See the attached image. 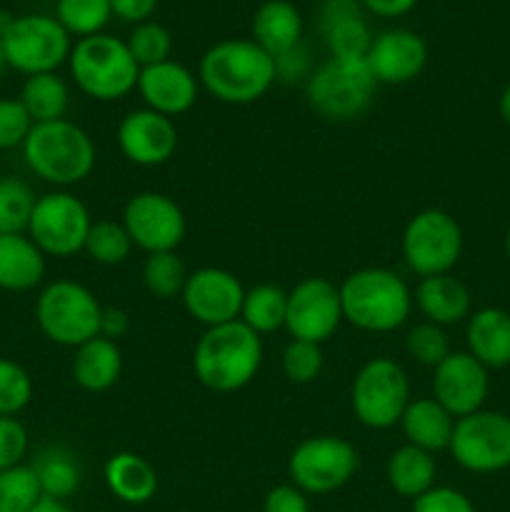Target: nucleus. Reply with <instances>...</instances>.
Segmentation results:
<instances>
[{
  "label": "nucleus",
  "instance_id": "f3484780",
  "mask_svg": "<svg viewBox=\"0 0 510 512\" xmlns=\"http://www.w3.org/2000/svg\"><path fill=\"white\" fill-rule=\"evenodd\" d=\"M490 370L480 365L468 350H453L438 368H433V398L455 420L485 408L490 393Z\"/></svg>",
  "mask_w": 510,
  "mask_h": 512
},
{
  "label": "nucleus",
  "instance_id": "20e7f679",
  "mask_svg": "<svg viewBox=\"0 0 510 512\" xmlns=\"http://www.w3.org/2000/svg\"><path fill=\"white\" fill-rule=\"evenodd\" d=\"M20 150L30 173L60 190L83 183L95 168L93 138L68 118L33 125Z\"/></svg>",
  "mask_w": 510,
  "mask_h": 512
},
{
  "label": "nucleus",
  "instance_id": "4be33fe9",
  "mask_svg": "<svg viewBox=\"0 0 510 512\" xmlns=\"http://www.w3.org/2000/svg\"><path fill=\"white\" fill-rule=\"evenodd\" d=\"M468 353L488 370L510 365V313L503 308H480L470 313L465 325Z\"/></svg>",
  "mask_w": 510,
  "mask_h": 512
},
{
  "label": "nucleus",
  "instance_id": "f704fd0d",
  "mask_svg": "<svg viewBox=\"0 0 510 512\" xmlns=\"http://www.w3.org/2000/svg\"><path fill=\"white\" fill-rule=\"evenodd\" d=\"M188 275V268H185V263L175 250H170V253H153L145 258L143 283L148 293L155 295V298L170 300L183 293Z\"/></svg>",
  "mask_w": 510,
  "mask_h": 512
},
{
  "label": "nucleus",
  "instance_id": "ddd939ff",
  "mask_svg": "<svg viewBox=\"0 0 510 512\" xmlns=\"http://www.w3.org/2000/svg\"><path fill=\"white\" fill-rule=\"evenodd\" d=\"M450 455L468 473L493 475L510 468V415L478 410L455 420Z\"/></svg>",
  "mask_w": 510,
  "mask_h": 512
},
{
  "label": "nucleus",
  "instance_id": "dca6fc26",
  "mask_svg": "<svg viewBox=\"0 0 510 512\" xmlns=\"http://www.w3.org/2000/svg\"><path fill=\"white\" fill-rule=\"evenodd\" d=\"M245 288L230 270L223 268H198L188 275L185 288L180 293L185 310L193 320L205 328L233 323L240 320Z\"/></svg>",
  "mask_w": 510,
  "mask_h": 512
},
{
  "label": "nucleus",
  "instance_id": "393cba45",
  "mask_svg": "<svg viewBox=\"0 0 510 512\" xmlns=\"http://www.w3.org/2000/svg\"><path fill=\"white\" fill-rule=\"evenodd\" d=\"M45 253L28 233L0 235V290L25 293L43 283Z\"/></svg>",
  "mask_w": 510,
  "mask_h": 512
},
{
  "label": "nucleus",
  "instance_id": "58836bf2",
  "mask_svg": "<svg viewBox=\"0 0 510 512\" xmlns=\"http://www.w3.org/2000/svg\"><path fill=\"white\" fill-rule=\"evenodd\" d=\"M405 353L415 363L425 365V368H438L453 353V348H450V338L445 328L423 320V323L413 325L405 335Z\"/></svg>",
  "mask_w": 510,
  "mask_h": 512
},
{
  "label": "nucleus",
  "instance_id": "37998d69",
  "mask_svg": "<svg viewBox=\"0 0 510 512\" xmlns=\"http://www.w3.org/2000/svg\"><path fill=\"white\" fill-rule=\"evenodd\" d=\"M28 448H30L28 430H25V425L20 423L18 415L0 418V470L25 465Z\"/></svg>",
  "mask_w": 510,
  "mask_h": 512
},
{
  "label": "nucleus",
  "instance_id": "09e8293b",
  "mask_svg": "<svg viewBox=\"0 0 510 512\" xmlns=\"http://www.w3.org/2000/svg\"><path fill=\"white\" fill-rule=\"evenodd\" d=\"M353 15H360V0H325L320 8V30H328L330 25Z\"/></svg>",
  "mask_w": 510,
  "mask_h": 512
},
{
  "label": "nucleus",
  "instance_id": "473e14b6",
  "mask_svg": "<svg viewBox=\"0 0 510 512\" xmlns=\"http://www.w3.org/2000/svg\"><path fill=\"white\" fill-rule=\"evenodd\" d=\"M133 240L123 223L115 220H93L85 238V253L98 265H123L133 253Z\"/></svg>",
  "mask_w": 510,
  "mask_h": 512
},
{
  "label": "nucleus",
  "instance_id": "b1692460",
  "mask_svg": "<svg viewBox=\"0 0 510 512\" xmlns=\"http://www.w3.org/2000/svg\"><path fill=\"white\" fill-rule=\"evenodd\" d=\"M70 373H73L75 385L83 388L85 393H105L120 380L123 353H120L115 340L98 335V338L75 348Z\"/></svg>",
  "mask_w": 510,
  "mask_h": 512
},
{
  "label": "nucleus",
  "instance_id": "3c124183",
  "mask_svg": "<svg viewBox=\"0 0 510 512\" xmlns=\"http://www.w3.org/2000/svg\"><path fill=\"white\" fill-rule=\"evenodd\" d=\"M415 3L418 0H360L363 8L380 15V18H400V15L410 13L415 8Z\"/></svg>",
  "mask_w": 510,
  "mask_h": 512
},
{
  "label": "nucleus",
  "instance_id": "e433bc0d",
  "mask_svg": "<svg viewBox=\"0 0 510 512\" xmlns=\"http://www.w3.org/2000/svg\"><path fill=\"white\" fill-rule=\"evenodd\" d=\"M125 45H128L135 63L140 68H148V65H158L170 60V53H173V35L160 23L145 20V23L135 25L133 33L125 40Z\"/></svg>",
  "mask_w": 510,
  "mask_h": 512
},
{
  "label": "nucleus",
  "instance_id": "bb28decb",
  "mask_svg": "<svg viewBox=\"0 0 510 512\" xmlns=\"http://www.w3.org/2000/svg\"><path fill=\"white\" fill-rule=\"evenodd\" d=\"M303 35V18L290 0H265L253 15V40L268 55L278 58L295 48Z\"/></svg>",
  "mask_w": 510,
  "mask_h": 512
},
{
  "label": "nucleus",
  "instance_id": "c756f323",
  "mask_svg": "<svg viewBox=\"0 0 510 512\" xmlns=\"http://www.w3.org/2000/svg\"><path fill=\"white\" fill-rule=\"evenodd\" d=\"M18 100L33 125L53 123V120H63L68 113L70 90L58 73H38L25 78Z\"/></svg>",
  "mask_w": 510,
  "mask_h": 512
},
{
  "label": "nucleus",
  "instance_id": "0eeeda50",
  "mask_svg": "<svg viewBox=\"0 0 510 512\" xmlns=\"http://www.w3.org/2000/svg\"><path fill=\"white\" fill-rule=\"evenodd\" d=\"M103 305L75 280H53L35 300V323L40 333L63 348H80L100 335Z\"/></svg>",
  "mask_w": 510,
  "mask_h": 512
},
{
  "label": "nucleus",
  "instance_id": "f8f14e48",
  "mask_svg": "<svg viewBox=\"0 0 510 512\" xmlns=\"http://www.w3.org/2000/svg\"><path fill=\"white\" fill-rule=\"evenodd\" d=\"M8 68L18 70L25 78L38 73H58L70 58V35L50 15H20L10 23L3 35Z\"/></svg>",
  "mask_w": 510,
  "mask_h": 512
},
{
  "label": "nucleus",
  "instance_id": "a19ab883",
  "mask_svg": "<svg viewBox=\"0 0 510 512\" xmlns=\"http://www.w3.org/2000/svg\"><path fill=\"white\" fill-rule=\"evenodd\" d=\"M33 400V378L20 363L0 358V418L23 413Z\"/></svg>",
  "mask_w": 510,
  "mask_h": 512
},
{
  "label": "nucleus",
  "instance_id": "5fc2aeb1",
  "mask_svg": "<svg viewBox=\"0 0 510 512\" xmlns=\"http://www.w3.org/2000/svg\"><path fill=\"white\" fill-rule=\"evenodd\" d=\"M5 68H8V58H5V48H3V38H0V75L5 73Z\"/></svg>",
  "mask_w": 510,
  "mask_h": 512
},
{
  "label": "nucleus",
  "instance_id": "de8ad7c7",
  "mask_svg": "<svg viewBox=\"0 0 510 512\" xmlns=\"http://www.w3.org/2000/svg\"><path fill=\"white\" fill-rule=\"evenodd\" d=\"M158 0H110V10L115 18L125 20V23H145L153 15Z\"/></svg>",
  "mask_w": 510,
  "mask_h": 512
},
{
  "label": "nucleus",
  "instance_id": "2f4dec72",
  "mask_svg": "<svg viewBox=\"0 0 510 512\" xmlns=\"http://www.w3.org/2000/svg\"><path fill=\"white\" fill-rule=\"evenodd\" d=\"M35 200L38 198L25 180L3 175L0 178V235L28 233Z\"/></svg>",
  "mask_w": 510,
  "mask_h": 512
},
{
  "label": "nucleus",
  "instance_id": "49530a36",
  "mask_svg": "<svg viewBox=\"0 0 510 512\" xmlns=\"http://www.w3.org/2000/svg\"><path fill=\"white\" fill-rule=\"evenodd\" d=\"M263 512H310L308 495L293 483L275 485L263 500Z\"/></svg>",
  "mask_w": 510,
  "mask_h": 512
},
{
  "label": "nucleus",
  "instance_id": "603ef678",
  "mask_svg": "<svg viewBox=\"0 0 510 512\" xmlns=\"http://www.w3.org/2000/svg\"><path fill=\"white\" fill-rule=\"evenodd\" d=\"M28 512H70L68 505L63 503V500H55V498H40L38 503L33 505Z\"/></svg>",
  "mask_w": 510,
  "mask_h": 512
},
{
  "label": "nucleus",
  "instance_id": "9b49d317",
  "mask_svg": "<svg viewBox=\"0 0 510 512\" xmlns=\"http://www.w3.org/2000/svg\"><path fill=\"white\" fill-rule=\"evenodd\" d=\"M90 210L70 190H53L35 200L28 223V238L45 253V258H73L83 253L90 233Z\"/></svg>",
  "mask_w": 510,
  "mask_h": 512
},
{
  "label": "nucleus",
  "instance_id": "1a4fd4ad",
  "mask_svg": "<svg viewBox=\"0 0 510 512\" xmlns=\"http://www.w3.org/2000/svg\"><path fill=\"white\" fill-rule=\"evenodd\" d=\"M463 248V228L453 215L440 208L415 213L405 225L400 240L405 265L420 278L450 273L458 265Z\"/></svg>",
  "mask_w": 510,
  "mask_h": 512
},
{
  "label": "nucleus",
  "instance_id": "5701e85b",
  "mask_svg": "<svg viewBox=\"0 0 510 512\" xmlns=\"http://www.w3.org/2000/svg\"><path fill=\"white\" fill-rule=\"evenodd\" d=\"M398 425L405 435V443L435 455L450 448L455 418L430 395V398H410Z\"/></svg>",
  "mask_w": 510,
  "mask_h": 512
},
{
  "label": "nucleus",
  "instance_id": "c03bdc74",
  "mask_svg": "<svg viewBox=\"0 0 510 512\" xmlns=\"http://www.w3.org/2000/svg\"><path fill=\"white\" fill-rule=\"evenodd\" d=\"M413 512H478L470 498L448 485H433L428 493L413 500Z\"/></svg>",
  "mask_w": 510,
  "mask_h": 512
},
{
  "label": "nucleus",
  "instance_id": "f257e3e1",
  "mask_svg": "<svg viewBox=\"0 0 510 512\" xmlns=\"http://www.w3.org/2000/svg\"><path fill=\"white\" fill-rule=\"evenodd\" d=\"M198 78L220 103L250 105L273 88L275 60L255 40H220L200 58Z\"/></svg>",
  "mask_w": 510,
  "mask_h": 512
},
{
  "label": "nucleus",
  "instance_id": "7c9ffc66",
  "mask_svg": "<svg viewBox=\"0 0 510 512\" xmlns=\"http://www.w3.org/2000/svg\"><path fill=\"white\" fill-rule=\"evenodd\" d=\"M285 313H288V293L278 285L260 283L245 290L240 323L248 325L253 333L265 335L285 328Z\"/></svg>",
  "mask_w": 510,
  "mask_h": 512
},
{
  "label": "nucleus",
  "instance_id": "6ab92c4d",
  "mask_svg": "<svg viewBox=\"0 0 510 512\" xmlns=\"http://www.w3.org/2000/svg\"><path fill=\"white\" fill-rule=\"evenodd\" d=\"M365 63L378 85H405L425 70L428 45L413 30H385L373 38Z\"/></svg>",
  "mask_w": 510,
  "mask_h": 512
},
{
  "label": "nucleus",
  "instance_id": "412c9836",
  "mask_svg": "<svg viewBox=\"0 0 510 512\" xmlns=\"http://www.w3.org/2000/svg\"><path fill=\"white\" fill-rule=\"evenodd\" d=\"M413 303L428 323L440 328L463 323L473 313L470 290L450 273L420 280L413 293Z\"/></svg>",
  "mask_w": 510,
  "mask_h": 512
},
{
  "label": "nucleus",
  "instance_id": "a211bd4d",
  "mask_svg": "<svg viewBox=\"0 0 510 512\" xmlns=\"http://www.w3.org/2000/svg\"><path fill=\"white\" fill-rule=\"evenodd\" d=\"M120 153L140 168H158L173 158L178 148V130L173 118L140 108L130 110L118 125Z\"/></svg>",
  "mask_w": 510,
  "mask_h": 512
},
{
  "label": "nucleus",
  "instance_id": "6e6d98bb",
  "mask_svg": "<svg viewBox=\"0 0 510 512\" xmlns=\"http://www.w3.org/2000/svg\"><path fill=\"white\" fill-rule=\"evenodd\" d=\"M505 255H508V260H510V230H508V235H505Z\"/></svg>",
  "mask_w": 510,
  "mask_h": 512
},
{
  "label": "nucleus",
  "instance_id": "2eb2a0df",
  "mask_svg": "<svg viewBox=\"0 0 510 512\" xmlns=\"http://www.w3.org/2000/svg\"><path fill=\"white\" fill-rule=\"evenodd\" d=\"M343 323L338 285L328 278H305L288 293L285 330L293 340L323 345Z\"/></svg>",
  "mask_w": 510,
  "mask_h": 512
},
{
  "label": "nucleus",
  "instance_id": "39448f33",
  "mask_svg": "<svg viewBox=\"0 0 510 512\" xmlns=\"http://www.w3.org/2000/svg\"><path fill=\"white\" fill-rule=\"evenodd\" d=\"M68 68L80 93L100 103H113L138 88L140 65L125 40L108 33L80 38L70 50Z\"/></svg>",
  "mask_w": 510,
  "mask_h": 512
},
{
  "label": "nucleus",
  "instance_id": "79ce46f5",
  "mask_svg": "<svg viewBox=\"0 0 510 512\" xmlns=\"http://www.w3.org/2000/svg\"><path fill=\"white\" fill-rule=\"evenodd\" d=\"M33 120L25 113L18 98H0V153L3 150L23 148Z\"/></svg>",
  "mask_w": 510,
  "mask_h": 512
},
{
  "label": "nucleus",
  "instance_id": "423d86ee",
  "mask_svg": "<svg viewBox=\"0 0 510 512\" xmlns=\"http://www.w3.org/2000/svg\"><path fill=\"white\" fill-rule=\"evenodd\" d=\"M373 73L365 60L330 58L305 80L308 105L330 123L355 120L370 108L375 98Z\"/></svg>",
  "mask_w": 510,
  "mask_h": 512
},
{
  "label": "nucleus",
  "instance_id": "7ed1b4c3",
  "mask_svg": "<svg viewBox=\"0 0 510 512\" xmlns=\"http://www.w3.org/2000/svg\"><path fill=\"white\" fill-rule=\"evenodd\" d=\"M340 290L343 320L363 333H393L413 313V290L388 268H360L350 273Z\"/></svg>",
  "mask_w": 510,
  "mask_h": 512
},
{
  "label": "nucleus",
  "instance_id": "4468645a",
  "mask_svg": "<svg viewBox=\"0 0 510 512\" xmlns=\"http://www.w3.org/2000/svg\"><path fill=\"white\" fill-rule=\"evenodd\" d=\"M120 223L128 230L135 248L153 253H170L178 248L185 238V213L170 195L143 190L133 195L123 208Z\"/></svg>",
  "mask_w": 510,
  "mask_h": 512
},
{
  "label": "nucleus",
  "instance_id": "aec40b11",
  "mask_svg": "<svg viewBox=\"0 0 510 512\" xmlns=\"http://www.w3.org/2000/svg\"><path fill=\"white\" fill-rule=\"evenodd\" d=\"M145 108L175 118L188 113L198 100V78L183 63L165 60V63L140 68L138 88Z\"/></svg>",
  "mask_w": 510,
  "mask_h": 512
},
{
  "label": "nucleus",
  "instance_id": "8fccbe9b",
  "mask_svg": "<svg viewBox=\"0 0 510 512\" xmlns=\"http://www.w3.org/2000/svg\"><path fill=\"white\" fill-rule=\"evenodd\" d=\"M130 330V315L120 308H103L100 315V335L118 343L125 333Z\"/></svg>",
  "mask_w": 510,
  "mask_h": 512
},
{
  "label": "nucleus",
  "instance_id": "cd10ccee",
  "mask_svg": "<svg viewBox=\"0 0 510 512\" xmlns=\"http://www.w3.org/2000/svg\"><path fill=\"white\" fill-rule=\"evenodd\" d=\"M435 475H438L435 455L408 443L390 455L388 468H385V478H388L390 488L400 498L408 500H415L423 493H428L435 485Z\"/></svg>",
  "mask_w": 510,
  "mask_h": 512
},
{
  "label": "nucleus",
  "instance_id": "864d4df0",
  "mask_svg": "<svg viewBox=\"0 0 510 512\" xmlns=\"http://www.w3.org/2000/svg\"><path fill=\"white\" fill-rule=\"evenodd\" d=\"M498 110H500V118H503V123L510 128V83L505 85V90H503V93H500Z\"/></svg>",
  "mask_w": 510,
  "mask_h": 512
},
{
  "label": "nucleus",
  "instance_id": "f03ea898",
  "mask_svg": "<svg viewBox=\"0 0 510 512\" xmlns=\"http://www.w3.org/2000/svg\"><path fill=\"white\" fill-rule=\"evenodd\" d=\"M263 365V340L240 320L205 328L193 350V370L213 393H235L250 385Z\"/></svg>",
  "mask_w": 510,
  "mask_h": 512
},
{
  "label": "nucleus",
  "instance_id": "72a5a7b5",
  "mask_svg": "<svg viewBox=\"0 0 510 512\" xmlns=\"http://www.w3.org/2000/svg\"><path fill=\"white\" fill-rule=\"evenodd\" d=\"M110 18H113L110 0H58L55 5V20L68 30V35L78 38L103 33Z\"/></svg>",
  "mask_w": 510,
  "mask_h": 512
},
{
  "label": "nucleus",
  "instance_id": "c85d7f7f",
  "mask_svg": "<svg viewBox=\"0 0 510 512\" xmlns=\"http://www.w3.org/2000/svg\"><path fill=\"white\" fill-rule=\"evenodd\" d=\"M35 478H38L40 493L45 498L63 500L78 493L80 483H83V465H80L78 455L73 450L63 448V445H50L43 448L35 460L30 463Z\"/></svg>",
  "mask_w": 510,
  "mask_h": 512
},
{
  "label": "nucleus",
  "instance_id": "a878e982",
  "mask_svg": "<svg viewBox=\"0 0 510 512\" xmlns=\"http://www.w3.org/2000/svg\"><path fill=\"white\" fill-rule=\"evenodd\" d=\"M105 485L125 505H145L158 493V473L138 453H115L105 463Z\"/></svg>",
  "mask_w": 510,
  "mask_h": 512
},
{
  "label": "nucleus",
  "instance_id": "a18cd8bd",
  "mask_svg": "<svg viewBox=\"0 0 510 512\" xmlns=\"http://www.w3.org/2000/svg\"><path fill=\"white\" fill-rule=\"evenodd\" d=\"M275 60V80L280 83H298V80L310 78V53L303 43H298L295 48L280 53Z\"/></svg>",
  "mask_w": 510,
  "mask_h": 512
},
{
  "label": "nucleus",
  "instance_id": "6e6552de",
  "mask_svg": "<svg viewBox=\"0 0 510 512\" xmlns=\"http://www.w3.org/2000/svg\"><path fill=\"white\" fill-rule=\"evenodd\" d=\"M410 403V380L403 365L390 358H373L355 373L350 408L355 420L370 430L395 428Z\"/></svg>",
  "mask_w": 510,
  "mask_h": 512
},
{
  "label": "nucleus",
  "instance_id": "4c0bfd02",
  "mask_svg": "<svg viewBox=\"0 0 510 512\" xmlns=\"http://www.w3.org/2000/svg\"><path fill=\"white\" fill-rule=\"evenodd\" d=\"M40 498L43 493L30 465L0 470V512H28Z\"/></svg>",
  "mask_w": 510,
  "mask_h": 512
},
{
  "label": "nucleus",
  "instance_id": "ea45409f",
  "mask_svg": "<svg viewBox=\"0 0 510 512\" xmlns=\"http://www.w3.org/2000/svg\"><path fill=\"white\" fill-rule=\"evenodd\" d=\"M323 348L308 340H290L280 355V368L283 375L295 385H308L320 378L323 373Z\"/></svg>",
  "mask_w": 510,
  "mask_h": 512
},
{
  "label": "nucleus",
  "instance_id": "c9c22d12",
  "mask_svg": "<svg viewBox=\"0 0 510 512\" xmlns=\"http://www.w3.org/2000/svg\"><path fill=\"white\" fill-rule=\"evenodd\" d=\"M323 35L325 43H328L330 58L365 60L370 45H373V33H370L363 15H353V18L340 20V23L323 30Z\"/></svg>",
  "mask_w": 510,
  "mask_h": 512
},
{
  "label": "nucleus",
  "instance_id": "9d476101",
  "mask_svg": "<svg viewBox=\"0 0 510 512\" xmlns=\"http://www.w3.org/2000/svg\"><path fill=\"white\" fill-rule=\"evenodd\" d=\"M360 468L353 443L338 435H315L295 445L288 458V475L305 495H330L348 485Z\"/></svg>",
  "mask_w": 510,
  "mask_h": 512
}]
</instances>
